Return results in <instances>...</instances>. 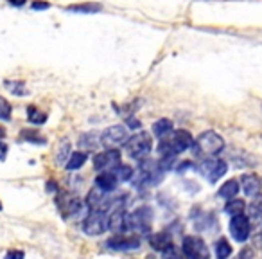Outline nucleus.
<instances>
[{
	"instance_id": "nucleus-29",
	"label": "nucleus",
	"mask_w": 262,
	"mask_h": 259,
	"mask_svg": "<svg viewBox=\"0 0 262 259\" xmlns=\"http://www.w3.org/2000/svg\"><path fill=\"white\" fill-rule=\"evenodd\" d=\"M99 4H78V6H69V11L74 13H99L101 11Z\"/></svg>"
},
{
	"instance_id": "nucleus-8",
	"label": "nucleus",
	"mask_w": 262,
	"mask_h": 259,
	"mask_svg": "<svg viewBox=\"0 0 262 259\" xmlns=\"http://www.w3.org/2000/svg\"><path fill=\"white\" fill-rule=\"evenodd\" d=\"M199 171H201V175H205V177L208 178V182L215 184L219 178H223L224 175H226L228 166L226 162L221 159H210V160L206 159L203 160L201 166H199Z\"/></svg>"
},
{
	"instance_id": "nucleus-33",
	"label": "nucleus",
	"mask_w": 262,
	"mask_h": 259,
	"mask_svg": "<svg viewBox=\"0 0 262 259\" xmlns=\"http://www.w3.org/2000/svg\"><path fill=\"white\" fill-rule=\"evenodd\" d=\"M20 86H24V83L8 81V88L13 92V94H17V95H27V94H29V90H27V88H20Z\"/></svg>"
},
{
	"instance_id": "nucleus-41",
	"label": "nucleus",
	"mask_w": 262,
	"mask_h": 259,
	"mask_svg": "<svg viewBox=\"0 0 262 259\" xmlns=\"http://www.w3.org/2000/svg\"><path fill=\"white\" fill-rule=\"evenodd\" d=\"M0 211H2V203H0Z\"/></svg>"
},
{
	"instance_id": "nucleus-30",
	"label": "nucleus",
	"mask_w": 262,
	"mask_h": 259,
	"mask_svg": "<svg viewBox=\"0 0 262 259\" xmlns=\"http://www.w3.org/2000/svg\"><path fill=\"white\" fill-rule=\"evenodd\" d=\"M176 166V155H163L158 162V168L162 171H169V169H174Z\"/></svg>"
},
{
	"instance_id": "nucleus-20",
	"label": "nucleus",
	"mask_w": 262,
	"mask_h": 259,
	"mask_svg": "<svg viewBox=\"0 0 262 259\" xmlns=\"http://www.w3.org/2000/svg\"><path fill=\"white\" fill-rule=\"evenodd\" d=\"M237 193H239V182H237V180L224 182L223 186L219 187V191H217V194H219L221 198H226V200L235 198Z\"/></svg>"
},
{
	"instance_id": "nucleus-19",
	"label": "nucleus",
	"mask_w": 262,
	"mask_h": 259,
	"mask_svg": "<svg viewBox=\"0 0 262 259\" xmlns=\"http://www.w3.org/2000/svg\"><path fill=\"white\" fill-rule=\"evenodd\" d=\"M174 128H172V121L171 119H160L153 124V134L158 139H165L169 134H172Z\"/></svg>"
},
{
	"instance_id": "nucleus-9",
	"label": "nucleus",
	"mask_w": 262,
	"mask_h": 259,
	"mask_svg": "<svg viewBox=\"0 0 262 259\" xmlns=\"http://www.w3.org/2000/svg\"><path fill=\"white\" fill-rule=\"evenodd\" d=\"M230 234L235 241L244 243L249 236H251V225H249V218L244 214L232 216L230 220Z\"/></svg>"
},
{
	"instance_id": "nucleus-1",
	"label": "nucleus",
	"mask_w": 262,
	"mask_h": 259,
	"mask_svg": "<svg viewBox=\"0 0 262 259\" xmlns=\"http://www.w3.org/2000/svg\"><path fill=\"white\" fill-rule=\"evenodd\" d=\"M192 150L198 157H215L224 150V141L221 135L208 130V132H205L196 139Z\"/></svg>"
},
{
	"instance_id": "nucleus-32",
	"label": "nucleus",
	"mask_w": 262,
	"mask_h": 259,
	"mask_svg": "<svg viewBox=\"0 0 262 259\" xmlns=\"http://www.w3.org/2000/svg\"><path fill=\"white\" fill-rule=\"evenodd\" d=\"M251 239H253L255 246H262V220L255 225L253 232H251Z\"/></svg>"
},
{
	"instance_id": "nucleus-12",
	"label": "nucleus",
	"mask_w": 262,
	"mask_h": 259,
	"mask_svg": "<svg viewBox=\"0 0 262 259\" xmlns=\"http://www.w3.org/2000/svg\"><path fill=\"white\" fill-rule=\"evenodd\" d=\"M169 144H171L172 151L178 155V153H183V151H187L189 148L194 146V139L187 130H176V132H172L171 139H169Z\"/></svg>"
},
{
	"instance_id": "nucleus-11",
	"label": "nucleus",
	"mask_w": 262,
	"mask_h": 259,
	"mask_svg": "<svg viewBox=\"0 0 262 259\" xmlns=\"http://www.w3.org/2000/svg\"><path fill=\"white\" fill-rule=\"evenodd\" d=\"M113 200H110L106 196L104 191H101L99 187H92L88 196H86V207L90 211H106L110 205H112Z\"/></svg>"
},
{
	"instance_id": "nucleus-24",
	"label": "nucleus",
	"mask_w": 262,
	"mask_h": 259,
	"mask_svg": "<svg viewBox=\"0 0 262 259\" xmlns=\"http://www.w3.org/2000/svg\"><path fill=\"white\" fill-rule=\"evenodd\" d=\"M244 202L242 200H237V198H232L230 202H226V205H224V211L228 212L230 216H239V214H244Z\"/></svg>"
},
{
	"instance_id": "nucleus-4",
	"label": "nucleus",
	"mask_w": 262,
	"mask_h": 259,
	"mask_svg": "<svg viewBox=\"0 0 262 259\" xmlns=\"http://www.w3.org/2000/svg\"><path fill=\"white\" fill-rule=\"evenodd\" d=\"M151 220H153V212L149 207H140L131 214H126V229L131 232L147 234L151 230Z\"/></svg>"
},
{
	"instance_id": "nucleus-40",
	"label": "nucleus",
	"mask_w": 262,
	"mask_h": 259,
	"mask_svg": "<svg viewBox=\"0 0 262 259\" xmlns=\"http://www.w3.org/2000/svg\"><path fill=\"white\" fill-rule=\"evenodd\" d=\"M4 135H6L4 128H0V141H2V139H4Z\"/></svg>"
},
{
	"instance_id": "nucleus-7",
	"label": "nucleus",
	"mask_w": 262,
	"mask_h": 259,
	"mask_svg": "<svg viewBox=\"0 0 262 259\" xmlns=\"http://www.w3.org/2000/svg\"><path fill=\"white\" fill-rule=\"evenodd\" d=\"M119 166H121V153L115 148H110V150L103 151V153H97L94 157V168L101 173L115 171Z\"/></svg>"
},
{
	"instance_id": "nucleus-18",
	"label": "nucleus",
	"mask_w": 262,
	"mask_h": 259,
	"mask_svg": "<svg viewBox=\"0 0 262 259\" xmlns=\"http://www.w3.org/2000/svg\"><path fill=\"white\" fill-rule=\"evenodd\" d=\"M149 245L155 248V250H167L169 246L172 245V239H171V234L169 232H158V234H153L149 237Z\"/></svg>"
},
{
	"instance_id": "nucleus-36",
	"label": "nucleus",
	"mask_w": 262,
	"mask_h": 259,
	"mask_svg": "<svg viewBox=\"0 0 262 259\" xmlns=\"http://www.w3.org/2000/svg\"><path fill=\"white\" fill-rule=\"evenodd\" d=\"M6 155H8V146H6V144L0 141V160H4Z\"/></svg>"
},
{
	"instance_id": "nucleus-39",
	"label": "nucleus",
	"mask_w": 262,
	"mask_h": 259,
	"mask_svg": "<svg viewBox=\"0 0 262 259\" xmlns=\"http://www.w3.org/2000/svg\"><path fill=\"white\" fill-rule=\"evenodd\" d=\"M9 4H13V6H24V4H26V0H9Z\"/></svg>"
},
{
	"instance_id": "nucleus-16",
	"label": "nucleus",
	"mask_w": 262,
	"mask_h": 259,
	"mask_svg": "<svg viewBox=\"0 0 262 259\" xmlns=\"http://www.w3.org/2000/svg\"><path fill=\"white\" fill-rule=\"evenodd\" d=\"M108 229L115 234H121L126 230V212L122 209H113L112 216H108Z\"/></svg>"
},
{
	"instance_id": "nucleus-10",
	"label": "nucleus",
	"mask_w": 262,
	"mask_h": 259,
	"mask_svg": "<svg viewBox=\"0 0 262 259\" xmlns=\"http://www.w3.org/2000/svg\"><path fill=\"white\" fill-rule=\"evenodd\" d=\"M108 246L113 248V250H121V252H129V250H137L140 248V237L135 236V234H115V236L108 241Z\"/></svg>"
},
{
	"instance_id": "nucleus-2",
	"label": "nucleus",
	"mask_w": 262,
	"mask_h": 259,
	"mask_svg": "<svg viewBox=\"0 0 262 259\" xmlns=\"http://www.w3.org/2000/svg\"><path fill=\"white\" fill-rule=\"evenodd\" d=\"M58 209L61 211V214L65 218H81V216L88 214V207L86 203L83 202L79 196L76 194H70V193H60L58 194Z\"/></svg>"
},
{
	"instance_id": "nucleus-27",
	"label": "nucleus",
	"mask_w": 262,
	"mask_h": 259,
	"mask_svg": "<svg viewBox=\"0 0 262 259\" xmlns=\"http://www.w3.org/2000/svg\"><path fill=\"white\" fill-rule=\"evenodd\" d=\"M113 173H115V177L119 182H128V180H131V177H133L135 169L128 164H121Z\"/></svg>"
},
{
	"instance_id": "nucleus-13",
	"label": "nucleus",
	"mask_w": 262,
	"mask_h": 259,
	"mask_svg": "<svg viewBox=\"0 0 262 259\" xmlns=\"http://www.w3.org/2000/svg\"><path fill=\"white\" fill-rule=\"evenodd\" d=\"M126 141H128V130H126L124 126L117 124L104 130L103 144H106V146L115 148L119 146V144H126Z\"/></svg>"
},
{
	"instance_id": "nucleus-14",
	"label": "nucleus",
	"mask_w": 262,
	"mask_h": 259,
	"mask_svg": "<svg viewBox=\"0 0 262 259\" xmlns=\"http://www.w3.org/2000/svg\"><path fill=\"white\" fill-rule=\"evenodd\" d=\"M241 186H242V191L246 193V196H257L260 194V178L255 175V173H244L241 177Z\"/></svg>"
},
{
	"instance_id": "nucleus-21",
	"label": "nucleus",
	"mask_w": 262,
	"mask_h": 259,
	"mask_svg": "<svg viewBox=\"0 0 262 259\" xmlns=\"http://www.w3.org/2000/svg\"><path fill=\"white\" fill-rule=\"evenodd\" d=\"M86 162V153L85 151H74V153H70L69 160H67V169H70V171H76V169L83 168Z\"/></svg>"
},
{
	"instance_id": "nucleus-17",
	"label": "nucleus",
	"mask_w": 262,
	"mask_h": 259,
	"mask_svg": "<svg viewBox=\"0 0 262 259\" xmlns=\"http://www.w3.org/2000/svg\"><path fill=\"white\" fill-rule=\"evenodd\" d=\"M101 144H103V134H97V132H88V134L81 135V139H79V146L88 151L95 150Z\"/></svg>"
},
{
	"instance_id": "nucleus-34",
	"label": "nucleus",
	"mask_w": 262,
	"mask_h": 259,
	"mask_svg": "<svg viewBox=\"0 0 262 259\" xmlns=\"http://www.w3.org/2000/svg\"><path fill=\"white\" fill-rule=\"evenodd\" d=\"M24 257H26V254H24L22 250H11L6 254L4 259H24Z\"/></svg>"
},
{
	"instance_id": "nucleus-23",
	"label": "nucleus",
	"mask_w": 262,
	"mask_h": 259,
	"mask_svg": "<svg viewBox=\"0 0 262 259\" xmlns=\"http://www.w3.org/2000/svg\"><path fill=\"white\" fill-rule=\"evenodd\" d=\"M214 250H215V257L217 259H228L232 255V245H230L224 237H221V239L215 241Z\"/></svg>"
},
{
	"instance_id": "nucleus-28",
	"label": "nucleus",
	"mask_w": 262,
	"mask_h": 259,
	"mask_svg": "<svg viewBox=\"0 0 262 259\" xmlns=\"http://www.w3.org/2000/svg\"><path fill=\"white\" fill-rule=\"evenodd\" d=\"M22 139L27 141V143H31V144H45L47 143V139H43L36 130H24V132H22Z\"/></svg>"
},
{
	"instance_id": "nucleus-22",
	"label": "nucleus",
	"mask_w": 262,
	"mask_h": 259,
	"mask_svg": "<svg viewBox=\"0 0 262 259\" xmlns=\"http://www.w3.org/2000/svg\"><path fill=\"white\" fill-rule=\"evenodd\" d=\"M248 218H251V220H260L262 218V194H257L251 198L248 205Z\"/></svg>"
},
{
	"instance_id": "nucleus-26",
	"label": "nucleus",
	"mask_w": 262,
	"mask_h": 259,
	"mask_svg": "<svg viewBox=\"0 0 262 259\" xmlns=\"http://www.w3.org/2000/svg\"><path fill=\"white\" fill-rule=\"evenodd\" d=\"M27 119H29L33 124H43L47 121V113L38 110L36 106H29L27 108Z\"/></svg>"
},
{
	"instance_id": "nucleus-6",
	"label": "nucleus",
	"mask_w": 262,
	"mask_h": 259,
	"mask_svg": "<svg viewBox=\"0 0 262 259\" xmlns=\"http://www.w3.org/2000/svg\"><path fill=\"white\" fill-rule=\"evenodd\" d=\"M108 229V216L106 211H90V214L83 220V230L88 236H101Z\"/></svg>"
},
{
	"instance_id": "nucleus-37",
	"label": "nucleus",
	"mask_w": 262,
	"mask_h": 259,
	"mask_svg": "<svg viewBox=\"0 0 262 259\" xmlns=\"http://www.w3.org/2000/svg\"><path fill=\"white\" fill-rule=\"evenodd\" d=\"M128 124L131 126V128H138V126H140V122H138L137 119H135V117L131 115V117H129V119H128Z\"/></svg>"
},
{
	"instance_id": "nucleus-31",
	"label": "nucleus",
	"mask_w": 262,
	"mask_h": 259,
	"mask_svg": "<svg viewBox=\"0 0 262 259\" xmlns=\"http://www.w3.org/2000/svg\"><path fill=\"white\" fill-rule=\"evenodd\" d=\"M0 119H4V121L11 119V104L4 97H0Z\"/></svg>"
},
{
	"instance_id": "nucleus-35",
	"label": "nucleus",
	"mask_w": 262,
	"mask_h": 259,
	"mask_svg": "<svg viewBox=\"0 0 262 259\" xmlns=\"http://www.w3.org/2000/svg\"><path fill=\"white\" fill-rule=\"evenodd\" d=\"M31 8H33V9H47L49 4H47V2H33V4H31Z\"/></svg>"
},
{
	"instance_id": "nucleus-38",
	"label": "nucleus",
	"mask_w": 262,
	"mask_h": 259,
	"mask_svg": "<svg viewBox=\"0 0 262 259\" xmlns=\"http://www.w3.org/2000/svg\"><path fill=\"white\" fill-rule=\"evenodd\" d=\"M190 168H192V162H181V164L180 166H178V171H183V169H190Z\"/></svg>"
},
{
	"instance_id": "nucleus-15",
	"label": "nucleus",
	"mask_w": 262,
	"mask_h": 259,
	"mask_svg": "<svg viewBox=\"0 0 262 259\" xmlns=\"http://www.w3.org/2000/svg\"><path fill=\"white\" fill-rule=\"evenodd\" d=\"M117 184H119V180H117L113 171H103L95 177V187H99L104 193H110V191L117 189Z\"/></svg>"
},
{
	"instance_id": "nucleus-5",
	"label": "nucleus",
	"mask_w": 262,
	"mask_h": 259,
	"mask_svg": "<svg viewBox=\"0 0 262 259\" xmlns=\"http://www.w3.org/2000/svg\"><path fill=\"white\" fill-rule=\"evenodd\" d=\"M181 250L187 259H210V250L205 239L199 236H185L181 241Z\"/></svg>"
},
{
	"instance_id": "nucleus-3",
	"label": "nucleus",
	"mask_w": 262,
	"mask_h": 259,
	"mask_svg": "<svg viewBox=\"0 0 262 259\" xmlns=\"http://www.w3.org/2000/svg\"><path fill=\"white\" fill-rule=\"evenodd\" d=\"M126 153H128L131 159L135 160H144L147 159V155L153 150V139L146 132H140V134L133 135L131 139L126 141Z\"/></svg>"
},
{
	"instance_id": "nucleus-25",
	"label": "nucleus",
	"mask_w": 262,
	"mask_h": 259,
	"mask_svg": "<svg viewBox=\"0 0 262 259\" xmlns=\"http://www.w3.org/2000/svg\"><path fill=\"white\" fill-rule=\"evenodd\" d=\"M70 157V143L65 139L61 141L60 146H58V151H56V164H67V160Z\"/></svg>"
}]
</instances>
